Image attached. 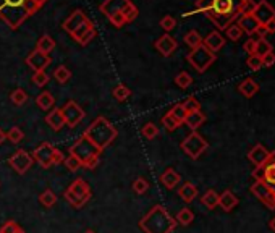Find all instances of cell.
Wrapping results in <instances>:
<instances>
[{"instance_id": "45", "label": "cell", "mask_w": 275, "mask_h": 233, "mask_svg": "<svg viewBox=\"0 0 275 233\" xmlns=\"http://www.w3.org/2000/svg\"><path fill=\"white\" fill-rule=\"evenodd\" d=\"M10 101H12L15 105H23V104H26V101H28V94L23 91V89H15L12 94H10Z\"/></svg>"}, {"instance_id": "20", "label": "cell", "mask_w": 275, "mask_h": 233, "mask_svg": "<svg viewBox=\"0 0 275 233\" xmlns=\"http://www.w3.org/2000/svg\"><path fill=\"white\" fill-rule=\"evenodd\" d=\"M202 44H204V46L211 52L216 54V52H219L220 49L225 46V39H223V36L220 34L219 31H212V32H209V34L204 39H202Z\"/></svg>"}, {"instance_id": "60", "label": "cell", "mask_w": 275, "mask_h": 233, "mask_svg": "<svg viewBox=\"0 0 275 233\" xmlns=\"http://www.w3.org/2000/svg\"><path fill=\"white\" fill-rule=\"evenodd\" d=\"M269 227H271V230H272V232L275 233V217H274V219H272L271 222H269Z\"/></svg>"}, {"instance_id": "51", "label": "cell", "mask_w": 275, "mask_h": 233, "mask_svg": "<svg viewBox=\"0 0 275 233\" xmlns=\"http://www.w3.org/2000/svg\"><path fill=\"white\" fill-rule=\"evenodd\" d=\"M63 165H65V167H67L70 172H76V170L82 169V164H81L76 157H73V155H68V157L63 160Z\"/></svg>"}, {"instance_id": "40", "label": "cell", "mask_w": 275, "mask_h": 233, "mask_svg": "<svg viewBox=\"0 0 275 233\" xmlns=\"http://www.w3.org/2000/svg\"><path fill=\"white\" fill-rule=\"evenodd\" d=\"M272 52V44L267 41V39H261V41L256 42V51L254 54L259 55V57H264L266 54Z\"/></svg>"}, {"instance_id": "2", "label": "cell", "mask_w": 275, "mask_h": 233, "mask_svg": "<svg viewBox=\"0 0 275 233\" xmlns=\"http://www.w3.org/2000/svg\"><path fill=\"white\" fill-rule=\"evenodd\" d=\"M36 12V7L29 0H0V18L13 31Z\"/></svg>"}, {"instance_id": "24", "label": "cell", "mask_w": 275, "mask_h": 233, "mask_svg": "<svg viewBox=\"0 0 275 233\" xmlns=\"http://www.w3.org/2000/svg\"><path fill=\"white\" fill-rule=\"evenodd\" d=\"M238 91L243 94L246 99H251L259 92V85H257L252 78H246L245 81H241L238 85Z\"/></svg>"}, {"instance_id": "11", "label": "cell", "mask_w": 275, "mask_h": 233, "mask_svg": "<svg viewBox=\"0 0 275 233\" xmlns=\"http://www.w3.org/2000/svg\"><path fill=\"white\" fill-rule=\"evenodd\" d=\"M60 110H62L65 125L70 126V128H75V126L86 116V112L80 107V104L75 101H68Z\"/></svg>"}, {"instance_id": "4", "label": "cell", "mask_w": 275, "mask_h": 233, "mask_svg": "<svg viewBox=\"0 0 275 233\" xmlns=\"http://www.w3.org/2000/svg\"><path fill=\"white\" fill-rule=\"evenodd\" d=\"M138 225L144 233H172L177 229V220L164 206L157 204L139 220Z\"/></svg>"}, {"instance_id": "47", "label": "cell", "mask_w": 275, "mask_h": 233, "mask_svg": "<svg viewBox=\"0 0 275 233\" xmlns=\"http://www.w3.org/2000/svg\"><path fill=\"white\" fill-rule=\"evenodd\" d=\"M159 25H161L162 29L168 34L170 31H173L175 28H177V20H175L173 16L167 15V16H164V18L161 20V23H159Z\"/></svg>"}, {"instance_id": "58", "label": "cell", "mask_w": 275, "mask_h": 233, "mask_svg": "<svg viewBox=\"0 0 275 233\" xmlns=\"http://www.w3.org/2000/svg\"><path fill=\"white\" fill-rule=\"evenodd\" d=\"M264 26L267 28L269 34H274V32H275V20H271V21H269L267 25H264Z\"/></svg>"}, {"instance_id": "35", "label": "cell", "mask_w": 275, "mask_h": 233, "mask_svg": "<svg viewBox=\"0 0 275 233\" xmlns=\"http://www.w3.org/2000/svg\"><path fill=\"white\" fill-rule=\"evenodd\" d=\"M264 183L275 188V162H269L264 165Z\"/></svg>"}, {"instance_id": "28", "label": "cell", "mask_w": 275, "mask_h": 233, "mask_svg": "<svg viewBox=\"0 0 275 233\" xmlns=\"http://www.w3.org/2000/svg\"><path fill=\"white\" fill-rule=\"evenodd\" d=\"M54 49H55V41L49 34H42L39 39H37L36 51H39L42 54H49V52H52Z\"/></svg>"}, {"instance_id": "61", "label": "cell", "mask_w": 275, "mask_h": 233, "mask_svg": "<svg viewBox=\"0 0 275 233\" xmlns=\"http://www.w3.org/2000/svg\"><path fill=\"white\" fill-rule=\"evenodd\" d=\"M84 233H96V232H94V230H86Z\"/></svg>"}, {"instance_id": "44", "label": "cell", "mask_w": 275, "mask_h": 233, "mask_svg": "<svg viewBox=\"0 0 275 233\" xmlns=\"http://www.w3.org/2000/svg\"><path fill=\"white\" fill-rule=\"evenodd\" d=\"M130 94H131V91H130L125 85H118V86H115V89H113V97L117 99L118 102L126 101V99L130 97Z\"/></svg>"}, {"instance_id": "53", "label": "cell", "mask_w": 275, "mask_h": 233, "mask_svg": "<svg viewBox=\"0 0 275 233\" xmlns=\"http://www.w3.org/2000/svg\"><path fill=\"white\" fill-rule=\"evenodd\" d=\"M261 58H262V66H267V68H269V66L275 65V54L274 52H269V54H266Z\"/></svg>"}, {"instance_id": "14", "label": "cell", "mask_w": 275, "mask_h": 233, "mask_svg": "<svg viewBox=\"0 0 275 233\" xmlns=\"http://www.w3.org/2000/svg\"><path fill=\"white\" fill-rule=\"evenodd\" d=\"M54 146L51 143H47V141H44L41 143L39 146H37L34 151H32V159L36 160L37 164L41 165L42 169H49V167H52V157H54Z\"/></svg>"}, {"instance_id": "12", "label": "cell", "mask_w": 275, "mask_h": 233, "mask_svg": "<svg viewBox=\"0 0 275 233\" xmlns=\"http://www.w3.org/2000/svg\"><path fill=\"white\" fill-rule=\"evenodd\" d=\"M251 193L254 194L257 199H261L271 210H275V191L272 186H269L267 183H264V181H254L251 186Z\"/></svg>"}, {"instance_id": "3", "label": "cell", "mask_w": 275, "mask_h": 233, "mask_svg": "<svg viewBox=\"0 0 275 233\" xmlns=\"http://www.w3.org/2000/svg\"><path fill=\"white\" fill-rule=\"evenodd\" d=\"M99 10L104 16H107L115 28H123L126 23L135 21L139 15L138 8L130 0H106L101 3Z\"/></svg>"}, {"instance_id": "38", "label": "cell", "mask_w": 275, "mask_h": 233, "mask_svg": "<svg viewBox=\"0 0 275 233\" xmlns=\"http://www.w3.org/2000/svg\"><path fill=\"white\" fill-rule=\"evenodd\" d=\"M175 83H177V86L181 87V89H186V87L191 86L192 78L188 71H180V73L175 76Z\"/></svg>"}, {"instance_id": "16", "label": "cell", "mask_w": 275, "mask_h": 233, "mask_svg": "<svg viewBox=\"0 0 275 233\" xmlns=\"http://www.w3.org/2000/svg\"><path fill=\"white\" fill-rule=\"evenodd\" d=\"M154 47H156V51L161 55H164V57H170V55L177 51L178 42L175 37H172L170 34L165 32V34H162L156 42H154Z\"/></svg>"}, {"instance_id": "17", "label": "cell", "mask_w": 275, "mask_h": 233, "mask_svg": "<svg viewBox=\"0 0 275 233\" xmlns=\"http://www.w3.org/2000/svg\"><path fill=\"white\" fill-rule=\"evenodd\" d=\"M252 16L257 20L259 25H267L271 20H275V8L267 2V0H261V2H257Z\"/></svg>"}, {"instance_id": "43", "label": "cell", "mask_w": 275, "mask_h": 233, "mask_svg": "<svg viewBox=\"0 0 275 233\" xmlns=\"http://www.w3.org/2000/svg\"><path fill=\"white\" fill-rule=\"evenodd\" d=\"M0 233H25V230L15 220H7L0 227Z\"/></svg>"}, {"instance_id": "32", "label": "cell", "mask_w": 275, "mask_h": 233, "mask_svg": "<svg viewBox=\"0 0 275 233\" xmlns=\"http://www.w3.org/2000/svg\"><path fill=\"white\" fill-rule=\"evenodd\" d=\"M170 115L173 116L175 120L178 121L180 125H183L185 123V120H186V115H188V112H186V109L183 107V102L181 104H175L172 109H170Z\"/></svg>"}, {"instance_id": "41", "label": "cell", "mask_w": 275, "mask_h": 233, "mask_svg": "<svg viewBox=\"0 0 275 233\" xmlns=\"http://www.w3.org/2000/svg\"><path fill=\"white\" fill-rule=\"evenodd\" d=\"M133 191L136 193V194H144L147 190H149V181H147L146 178H142V176H139V178H136L135 181H133Z\"/></svg>"}, {"instance_id": "49", "label": "cell", "mask_w": 275, "mask_h": 233, "mask_svg": "<svg viewBox=\"0 0 275 233\" xmlns=\"http://www.w3.org/2000/svg\"><path fill=\"white\" fill-rule=\"evenodd\" d=\"M162 125H164L165 128H167L168 131H175V130H177L178 126H180V123H178V121L175 120L173 116L170 115L168 112H167V114H165V115L162 116Z\"/></svg>"}, {"instance_id": "55", "label": "cell", "mask_w": 275, "mask_h": 233, "mask_svg": "<svg viewBox=\"0 0 275 233\" xmlns=\"http://www.w3.org/2000/svg\"><path fill=\"white\" fill-rule=\"evenodd\" d=\"M63 160H65V155H63V152L60 151V149H57V147H55V149H54V157H52V164H54V165L63 164Z\"/></svg>"}, {"instance_id": "33", "label": "cell", "mask_w": 275, "mask_h": 233, "mask_svg": "<svg viewBox=\"0 0 275 233\" xmlns=\"http://www.w3.org/2000/svg\"><path fill=\"white\" fill-rule=\"evenodd\" d=\"M175 220H177V224L186 227V225H190L192 220H194V214H192L191 209L183 207V209H181L180 212L177 214V217H175Z\"/></svg>"}, {"instance_id": "59", "label": "cell", "mask_w": 275, "mask_h": 233, "mask_svg": "<svg viewBox=\"0 0 275 233\" xmlns=\"http://www.w3.org/2000/svg\"><path fill=\"white\" fill-rule=\"evenodd\" d=\"M5 141H7V133L0 128V144H3Z\"/></svg>"}, {"instance_id": "36", "label": "cell", "mask_w": 275, "mask_h": 233, "mask_svg": "<svg viewBox=\"0 0 275 233\" xmlns=\"http://www.w3.org/2000/svg\"><path fill=\"white\" fill-rule=\"evenodd\" d=\"M256 2L254 0H241L240 7H238V18L240 16H248V15H252L256 10Z\"/></svg>"}, {"instance_id": "21", "label": "cell", "mask_w": 275, "mask_h": 233, "mask_svg": "<svg viewBox=\"0 0 275 233\" xmlns=\"http://www.w3.org/2000/svg\"><path fill=\"white\" fill-rule=\"evenodd\" d=\"M161 183L162 185L167 188V190H173V188H177L178 186V183L181 181V176L180 174L175 169H167V170H164L162 172V175H161Z\"/></svg>"}, {"instance_id": "39", "label": "cell", "mask_w": 275, "mask_h": 233, "mask_svg": "<svg viewBox=\"0 0 275 233\" xmlns=\"http://www.w3.org/2000/svg\"><path fill=\"white\" fill-rule=\"evenodd\" d=\"M225 34H227V37L230 39V41L236 42L238 39H241V36H243V31H241V28L236 23H232L227 29H225Z\"/></svg>"}, {"instance_id": "52", "label": "cell", "mask_w": 275, "mask_h": 233, "mask_svg": "<svg viewBox=\"0 0 275 233\" xmlns=\"http://www.w3.org/2000/svg\"><path fill=\"white\" fill-rule=\"evenodd\" d=\"M32 81H34L36 86H46L49 83V75L46 73V71H34V75H32Z\"/></svg>"}, {"instance_id": "34", "label": "cell", "mask_w": 275, "mask_h": 233, "mask_svg": "<svg viewBox=\"0 0 275 233\" xmlns=\"http://www.w3.org/2000/svg\"><path fill=\"white\" fill-rule=\"evenodd\" d=\"M185 42H186V46H190V49H196L202 44V37L197 31L191 29L185 34Z\"/></svg>"}, {"instance_id": "26", "label": "cell", "mask_w": 275, "mask_h": 233, "mask_svg": "<svg viewBox=\"0 0 275 233\" xmlns=\"http://www.w3.org/2000/svg\"><path fill=\"white\" fill-rule=\"evenodd\" d=\"M204 121H206V115L202 114L201 110H197V112H190L188 115H186L185 125L188 126L191 131H196Z\"/></svg>"}, {"instance_id": "31", "label": "cell", "mask_w": 275, "mask_h": 233, "mask_svg": "<svg viewBox=\"0 0 275 233\" xmlns=\"http://www.w3.org/2000/svg\"><path fill=\"white\" fill-rule=\"evenodd\" d=\"M39 203L42 204L46 209H51L57 204V194H55L52 190H44L39 194Z\"/></svg>"}, {"instance_id": "37", "label": "cell", "mask_w": 275, "mask_h": 233, "mask_svg": "<svg viewBox=\"0 0 275 233\" xmlns=\"http://www.w3.org/2000/svg\"><path fill=\"white\" fill-rule=\"evenodd\" d=\"M54 78H55V80H57L58 83H62V85H65L67 81H70L71 71L67 68V66L60 65V66H57V68L54 70Z\"/></svg>"}, {"instance_id": "27", "label": "cell", "mask_w": 275, "mask_h": 233, "mask_svg": "<svg viewBox=\"0 0 275 233\" xmlns=\"http://www.w3.org/2000/svg\"><path fill=\"white\" fill-rule=\"evenodd\" d=\"M178 196L183 199L185 203H191V201H194L196 196H197V188L192 185V183L190 181H186L183 183V186H180V190H178Z\"/></svg>"}, {"instance_id": "46", "label": "cell", "mask_w": 275, "mask_h": 233, "mask_svg": "<svg viewBox=\"0 0 275 233\" xmlns=\"http://www.w3.org/2000/svg\"><path fill=\"white\" fill-rule=\"evenodd\" d=\"M23 138H25V133L21 131L18 126H13V128H10L8 133H7V140L10 143H13V144H18Z\"/></svg>"}, {"instance_id": "29", "label": "cell", "mask_w": 275, "mask_h": 233, "mask_svg": "<svg viewBox=\"0 0 275 233\" xmlns=\"http://www.w3.org/2000/svg\"><path fill=\"white\" fill-rule=\"evenodd\" d=\"M201 203L204 204V207H207L209 210L216 209L219 206V193L214 190H207L201 198Z\"/></svg>"}, {"instance_id": "18", "label": "cell", "mask_w": 275, "mask_h": 233, "mask_svg": "<svg viewBox=\"0 0 275 233\" xmlns=\"http://www.w3.org/2000/svg\"><path fill=\"white\" fill-rule=\"evenodd\" d=\"M269 157H271V152H269L262 144H256V146L248 152V159H249L256 167L266 165L269 162Z\"/></svg>"}, {"instance_id": "19", "label": "cell", "mask_w": 275, "mask_h": 233, "mask_svg": "<svg viewBox=\"0 0 275 233\" xmlns=\"http://www.w3.org/2000/svg\"><path fill=\"white\" fill-rule=\"evenodd\" d=\"M86 20H87L86 13L82 12V10H76V12H73L67 20L63 21V29L67 31L68 34H71V32H73L80 25L84 23Z\"/></svg>"}, {"instance_id": "56", "label": "cell", "mask_w": 275, "mask_h": 233, "mask_svg": "<svg viewBox=\"0 0 275 233\" xmlns=\"http://www.w3.org/2000/svg\"><path fill=\"white\" fill-rule=\"evenodd\" d=\"M252 178H254V181H264V165L254 169V172H252Z\"/></svg>"}, {"instance_id": "1", "label": "cell", "mask_w": 275, "mask_h": 233, "mask_svg": "<svg viewBox=\"0 0 275 233\" xmlns=\"http://www.w3.org/2000/svg\"><path fill=\"white\" fill-rule=\"evenodd\" d=\"M241 0H197L196 8L188 15L202 13L212 21L219 31H225L227 28L238 20V7Z\"/></svg>"}, {"instance_id": "23", "label": "cell", "mask_w": 275, "mask_h": 233, "mask_svg": "<svg viewBox=\"0 0 275 233\" xmlns=\"http://www.w3.org/2000/svg\"><path fill=\"white\" fill-rule=\"evenodd\" d=\"M236 204H238V198L235 196L233 191H223L222 194H219V206L222 207L225 212H230V210H233L236 207Z\"/></svg>"}, {"instance_id": "13", "label": "cell", "mask_w": 275, "mask_h": 233, "mask_svg": "<svg viewBox=\"0 0 275 233\" xmlns=\"http://www.w3.org/2000/svg\"><path fill=\"white\" fill-rule=\"evenodd\" d=\"M71 37L75 39L76 42L80 44V46H87V44H89L92 39L96 37V28H94V23H92V21L87 18L84 23L82 25H80L78 28H76V29L71 32L70 34Z\"/></svg>"}, {"instance_id": "8", "label": "cell", "mask_w": 275, "mask_h": 233, "mask_svg": "<svg viewBox=\"0 0 275 233\" xmlns=\"http://www.w3.org/2000/svg\"><path fill=\"white\" fill-rule=\"evenodd\" d=\"M186 60L197 73H204L211 68V65H214V62L217 60V55L209 51L204 44H201L199 47L191 49V52L186 55Z\"/></svg>"}, {"instance_id": "30", "label": "cell", "mask_w": 275, "mask_h": 233, "mask_svg": "<svg viewBox=\"0 0 275 233\" xmlns=\"http://www.w3.org/2000/svg\"><path fill=\"white\" fill-rule=\"evenodd\" d=\"M36 104H37V107H39L41 110H52L55 101H54V97H52L51 92L44 91V92H41L39 96L36 97Z\"/></svg>"}, {"instance_id": "9", "label": "cell", "mask_w": 275, "mask_h": 233, "mask_svg": "<svg viewBox=\"0 0 275 233\" xmlns=\"http://www.w3.org/2000/svg\"><path fill=\"white\" fill-rule=\"evenodd\" d=\"M181 151H183L191 159H199L209 149V143L202 138L197 131H191L180 144Z\"/></svg>"}, {"instance_id": "6", "label": "cell", "mask_w": 275, "mask_h": 233, "mask_svg": "<svg viewBox=\"0 0 275 233\" xmlns=\"http://www.w3.org/2000/svg\"><path fill=\"white\" fill-rule=\"evenodd\" d=\"M101 149L94 146L84 135H81L78 140L70 146V155H73L82 164L84 169H96L99 164V155H101Z\"/></svg>"}, {"instance_id": "54", "label": "cell", "mask_w": 275, "mask_h": 233, "mask_svg": "<svg viewBox=\"0 0 275 233\" xmlns=\"http://www.w3.org/2000/svg\"><path fill=\"white\" fill-rule=\"evenodd\" d=\"M243 49H245V52H248V55H254V51H256V41H254L252 37L248 39V41L245 42Z\"/></svg>"}, {"instance_id": "25", "label": "cell", "mask_w": 275, "mask_h": 233, "mask_svg": "<svg viewBox=\"0 0 275 233\" xmlns=\"http://www.w3.org/2000/svg\"><path fill=\"white\" fill-rule=\"evenodd\" d=\"M236 25H238L241 28V31L246 32V34L252 36L257 29V26H259V23H257V20L254 18L252 15H248V16H240L238 21H236Z\"/></svg>"}, {"instance_id": "48", "label": "cell", "mask_w": 275, "mask_h": 233, "mask_svg": "<svg viewBox=\"0 0 275 233\" xmlns=\"http://www.w3.org/2000/svg\"><path fill=\"white\" fill-rule=\"evenodd\" d=\"M183 107L186 109V112H197V110H201V104L199 101L194 97V96H190L186 101L183 102Z\"/></svg>"}, {"instance_id": "42", "label": "cell", "mask_w": 275, "mask_h": 233, "mask_svg": "<svg viewBox=\"0 0 275 233\" xmlns=\"http://www.w3.org/2000/svg\"><path fill=\"white\" fill-rule=\"evenodd\" d=\"M141 135L144 136L146 140H154V138L159 135V128L152 123V121H149V123H146L141 128Z\"/></svg>"}, {"instance_id": "50", "label": "cell", "mask_w": 275, "mask_h": 233, "mask_svg": "<svg viewBox=\"0 0 275 233\" xmlns=\"http://www.w3.org/2000/svg\"><path fill=\"white\" fill-rule=\"evenodd\" d=\"M246 65L249 66L251 70L254 71H259L262 68V58L259 57V55H249V57L246 58Z\"/></svg>"}, {"instance_id": "15", "label": "cell", "mask_w": 275, "mask_h": 233, "mask_svg": "<svg viewBox=\"0 0 275 233\" xmlns=\"http://www.w3.org/2000/svg\"><path fill=\"white\" fill-rule=\"evenodd\" d=\"M51 62L52 60L49 57V54H42L39 51H36V49L26 57V65L34 71H46Z\"/></svg>"}, {"instance_id": "10", "label": "cell", "mask_w": 275, "mask_h": 233, "mask_svg": "<svg viewBox=\"0 0 275 233\" xmlns=\"http://www.w3.org/2000/svg\"><path fill=\"white\" fill-rule=\"evenodd\" d=\"M32 164H34V159H32V155L28 151H25V149H18V151L10 155V159H8V165L18 175H25L26 172L32 167Z\"/></svg>"}, {"instance_id": "57", "label": "cell", "mask_w": 275, "mask_h": 233, "mask_svg": "<svg viewBox=\"0 0 275 233\" xmlns=\"http://www.w3.org/2000/svg\"><path fill=\"white\" fill-rule=\"evenodd\" d=\"M29 2L32 3V5H34V7H36V10H37V12H39V10L44 7V3H46L47 2V0H29Z\"/></svg>"}, {"instance_id": "7", "label": "cell", "mask_w": 275, "mask_h": 233, "mask_svg": "<svg viewBox=\"0 0 275 233\" xmlns=\"http://www.w3.org/2000/svg\"><path fill=\"white\" fill-rule=\"evenodd\" d=\"M65 199L71 204V207L75 209H81L84 207L87 201L91 199V188L89 185L82 180V178H76L71 185L68 186V190L65 191Z\"/></svg>"}, {"instance_id": "22", "label": "cell", "mask_w": 275, "mask_h": 233, "mask_svg": "<svg viewBox=\"0 0 275 233\" xmlns=\"http://www.w3.org/2000/svg\"><path fill=\"white\" fill-rule=\"evenodd\" d=\"M46 123L51 126L54 131H60L65 126V120L62 115V110L54 107L52 110H49V114L46 115Z\"/></svg>"}, {"instance_id": "5", "label": "cell", "mask_w": 275, "mask_h": 233, "mask_svg": "<svg viewBox=\"0 0 275 233\" xmlns=\"http://www.w3.org/2000/svg\"><path fill=\"white\" fill-rule=\"evenodd\" d=\"M82 135L94 144V146L101 149V151H104V149L109 147L110 144L115 141V138L118 136V130L110 123L106 116H97V118L84 130Z\"/></svg>"}]
</instances>
